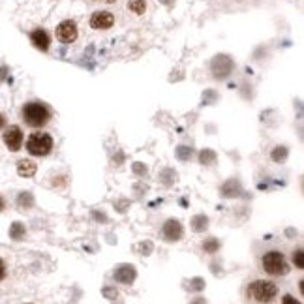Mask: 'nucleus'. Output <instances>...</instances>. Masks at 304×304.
I'll return each mask as SVG.
<instances>
[{"instance_id":"obj_11","label":"nucleus","mask_w":304,"mask_h":304,"mask_svg":"<svg viewBox=\"0 0 304 304\" xmlns=\"http://www.w3.org/2000/svg\"><path fill=\"white\" fill-rule=\"evenodd\" d=\"M36 169H38V167H36V163L30 162V160H21V162L17 163V173H19L21 177H25V178L34 177Z\"/></svg>"},{"instance_id":"obj_12","label":"nucleus","mask_w":304,"mask_h":304,"mask_svg":"<svg viewBox=\"0 0 304 304\" xmlns=\"http://www.w3.org/2000/svg\"><path fill=\"white\" fill-rule=\"evenodd\" d=\"M25 235H27V229H25V226H23L21 222L12 224V227H10V237H12L14 241H23Z\"/></svg>"},{"instance_id":"obj_18","label":"nucleus","mask_w":304,"mask_h":304,"mask_svg":"<svg viewBox=\"0 0 304 304\" xmlns=\"http://www.w3.org/2000/svg\"><path fill=\"white\" fill-rule=\"evenodd\" d=\"M282 304H300V302H298V300H297L295 297H293V295H283Z\"/></svg>"},{"instance_id":"obj_1","label":"nucleus","mask_w":304,"mask_h":304,"mask_svg":"<svg viewBox=\"0 0 304 304\" xmlns=\"http://www.w3.org/2000/svg\"><path fill=\"white\" fill-rule=\"evenodd\" d=\"M23 121L30 128H43L51 121V113L40 102H30L23 107Z\"/></svg>"},{"instance_id":"obj_13","label":"nucleus","mask_w":304,"mask_h":304,"mask_svg":"<svg viewBox=\"0 0 304 304\" xmlns=\"http://www.w3.org/2000/svg\"><path fill=\"white\" fill-rule=\"evenodd\" d=\"M207 226H209V218L203 216V214H197V216H193V220H191V229H193L195 233L205 231Z\"/></svg>"},{"instance_id":"obj_14","label":"nucleus","mask_w":304,"mask_h":304,"mask_svg":"<svg viewBox=\"0 0 304 304\" xmlns=\"http://www.w3.org/2000/svg\"><path fill=\"white\" fill-rule=\"evenodd\" d=\"M128 10L134 12L135 15H143L147 12V2L145 0H130L128 2Z\"/></svg>"},{"instance_id":"obj_2","label":"nucleus","mask_w":304,"mask_h":304,"mask_svg":"<svg viewBox=\"0 0 304 304\" xmlns=\"http://www.w3.org/2000/svg\"><path fill=\"white\" fill-rule=\"evenodd\" d=\"M278 295V287L276 283L267 282V280H255L248 285V297L254 298L255 302L259 304H269L272 302Z\"/></svg>"},{"instance_id":"obj_21","label":"nucleus","mask_w":304,"mask_h":304,"mask_svg":"<svg viewBox=\"0 0 304 304\" xmlns=\"http://www.w3.org/2000/svg\"><path fill=\"white\" fill-rule=\"evenodd\" d=\"M4 205H6V203H4V199L0 197V211H4Z\"/></svg>"},{"instance_id":"obj_3","label":"nucleus","mask_w":304,"mask_h":304,"mask_svg":"<svg viewBox=\"0 0 304 304\" xmlns=\"http://www.w3.org/2000/svg\"><path fill=\"white\" fill-rule=\"evenodd\" d=\"M263 270L270 276H285L289 272V265L285 261V257H283L282 252H267V254L263 255Z\"/></svg>"},{"instance_id":"obj_5","label":"nucleus","mask_w":304,"mask_h":304,"mask_svg":"<svg viewBox=\"0 0 304 304\" xmlns=\"http://www.w3.org/2000/svg\"><path fill=\"white\" fill-rule=\"evenodd\" d=\"M182 235H184V229H182V224L178 222V220L175 218H171L167 220L165 224H163L162 227V237L165 239L167 242H177L182 239Z\"/></svg>"},{"instance_id":"obj_16","label":"nucleus","mask_w":304,"mask_h":304,"mask_svg":"<svg viewBox=\"0 0 304 304\" xmlns=\"http://www.w3.org/2000/svg\"><path fill=\"white\" fill-rule=\"evenodd\" d=\"M17 205L23 207V209H30V207L34 205V199H32V195H30L29 191H25V193H21L17 197Z\"/></svg>"},{"instance_id":"obj_10","label":"nucleus","mask_w":304,"mask_h":304,"mask_svg":"<svg viewBox=\"0 0 304 304\" xmlns=\"http://www.w3.org/2000/svg\"><path fill=\"white\" fill-rule=\"evenodd\" d=\"M30 42L34 43L36 49L47 51L51 47V36L45 32L43 29H36L30 32Z\"/></svg>"},{"instance_id":"obj_4","label":"nucleus","mask_w":304,"mask_h":304,"mask_svg":"<svg viewBox=\"0 0 304 304\" xmlns=\"http://www.w3.org/2000/svg\"><path fill=\"white\" fill-rule=\"evenodd\" d=\"M53 137L49 134H43V132H34L27 139V150L32 156H47L53 150Z\"/></svg>"},{"instance_id":"obj_15","label":"nucleus","mask_w":304,"mask_h":304,"mask_svg":"<svg viewBox=\"0 0 304 304\" xmlns=\"http://www.w3.org/2000/svg\"><path fill=\"white\" fill-rule=\"evenodd\" d=\"M203 250H205L207 254H216L220 250V241L218 239H207L203 242Z\"/></svg>"},{"instance_id":"obj_9","label":"nucleus","mask_w":304,"mask_h":304,"mask_svg":"<svg viewBox=\"0 0 304 304\" xmlns=\"http://www.w3.org/2000/svg\"><path fill=\"white\" fill-rule=\"evenodd\" d=\"M113 276H115V280H117L119 283L130 285V283H134L137 272H135L134 265H121V267H119V269L113 272Z\"/></svg>"},{"instance_id":"obj_22","label":"nucleus","mask_w":304,"mask_h":304,"mask_svg":"<svg viewBox=\"0 0 304 304\" xmlns=\"http://www.w3.org/2000/svg\"><path fill=\"white\" fill-rule=\"evenodd\" d=\"M102 2H107V4H113V2H117V0H102Z\"/></svg>"},{"instance_id":"obj_7","label":"nucleus","mask_w":304,"mask_h":304,"mask_svg":"<svg viewBox=\"0 0 304 304\" xmlns=\"http://www.w3.org/2000/svg\"><path fill=\"white\" fill-rule=\"evenodd\" d=\"M4 143H6L8 150L17 152L23 147V130L19 126H10L4 132Z\"/></svg>"},{"instance_id":"obj_17","label":"nucleus","mask_w":304,"mask_h":304,"mask_svg":"<svg viewBox=\"0 0 304 304\" xmlns=\"http://www.w3.org/2000/svg\"><path fill=\"white\" fill-rule=\"evenodd\" d=\"M293 265L297 267V269H304V252L302 248H298L293 252Z\"/></svg>"},{"instance_id":"obj_20","label":"nucleus","mask_w":304,"mask_h":304,"mask_svg":"<svg viewBox=\"0 0 304 304\" xmlns=\"http://www.w3.org/2000/svg\"><path fill=\"white\" fill-rule=\"evenodd\" d=\"M4 126H6V117L0 115V128H4Z\"/></svg>"},{"instance_id":"obj_19","label":"nucleus","mask_w":304,"mask_h":304,"mask_svg":"<svg viewBox=\"0 0 304 304\" xmlns=\"http://www.w3.org/2000/svg\"><path fill=\"white\" fill-rule=\"evenodd\" d=\"M4 276H6V265L0 259V280H4Z\"/></svg>"},{"instance_id":"obj_6","label":"nucleus","mask_w":304,"mask_h":304,"mask_svg":"<svg viewBox=\"0 0 304 304\" xmlns=\"http://www.w3.org/2000/svg\"><path fill=\"white\" fill-rule=\"evenodd\" d=\"M77 25L73 21H62L57 27V40L60 43H73L77 40Z\"/></svg>"},{"instance_id":"obj_8","label":"nucleus","mask_w":304,"mask_h":304,"mask_svg":"<svg viewBox=\"0 0 304 304\" xmlns=\"http://www.w3.org/2000/svg\"><path fill=\"white\" fill-rule=\"evenodd\" d=\"M115 25V15L111 12H94L90 15V27L94 30H107Z\"/></svg>"}]
</instances>
